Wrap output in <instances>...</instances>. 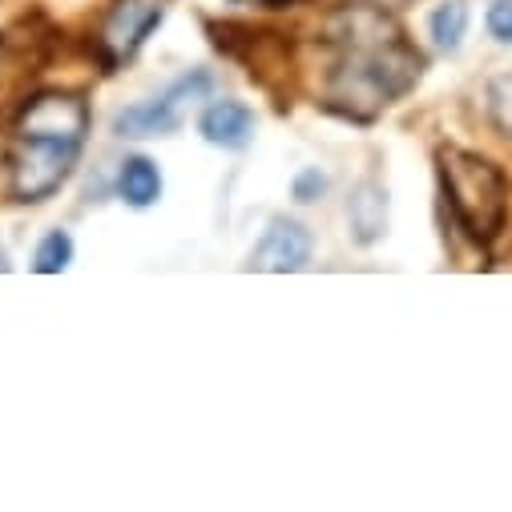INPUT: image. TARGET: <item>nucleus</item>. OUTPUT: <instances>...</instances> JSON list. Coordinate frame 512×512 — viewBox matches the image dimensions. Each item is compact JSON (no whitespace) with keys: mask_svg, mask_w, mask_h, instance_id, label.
Returning a JSON list of instances; mask_svg holds the SVG:
<instances>
[{"mask_svg":"<svg viewBox=\"0 0 512 512\" xmlns=\"http://www.w3.org/2000/svg\"><path fill=\"white\" fill-rule=\"evenodd\" d=\"M327 57V93L343 101L347 117H371L379 105L400 101L424 73V57L404 41L392 13L375 5H347L319 29Z\"/></svg>","mask_w":512,"mask_h":512,"instance_id":"obj_1","label":"nucleus"},{"mask_svg":"<svg viewBox=\"0 0 512 512\" xmlns=\"http://www.w3.org/2000/svg\"><path fill=\"white\" fill-rule=\"evenodd\" d=\"M89 138V101L69 89L33 93L13 125L9 146V194L13 202H45L53 198Z\"/></svg>","mask_w":512,"mask_h":512,"instance_id":"obj_2","label":"nucleus"},{"mask_svg":"<svg viewBox=\"0 0 512 512\" xmlns=\"http://www.w3.org/2000/svg\"><path fill=\"white\" fill-rule=\"evenodd\" d=\"M436 170H440L444 202L460 222V230L480 246L496 242L508 226V198H512L504 170L460 146H444L436 154Z\"/></svg>","mask_w":512,"mask_h":512,"instance_id":"obj_3","label":"nucleus"},{"mask_svg":"<svg viewBox=\"0 0 512 512\" xmlns=\"http://www.w3.org/2000/svg\"><path fill=\"white\" fill-rule=\"evenodd\" d=\"M214 89V77L210 69H190L182 77H174L166 89H158L154 97L138 101V105H125L117 117H113V134L117 138H130V142H142V138H166V134H178L186 113L206 101V93Z\"/></svg>","mask_w":512,"mask_h":512,"instance_id":"obj_4","label":"nucleus"},{"mask_svg":"<svg viewBox=\"0 0 512 512\" xmlns=\"http://www.w3.org/2000/svg\"><path fill=\"white\" fill-rule=\"evenodd\" d=\"M162 21H166V0H113L101 29L93 33V57L101 73H113L121 61H130Z\"/></svg>","mask_w":512,"mask_h":512,"instance_id":"obj_5","label":"nucleus"},{"mask_svg":"<svg viewBox=\"0 0 512 512\" xmlns=\"http://www.w3.org/2000/svg\"><path fill=\"white\" fill-rule=\"evenodd\" d=\"M311 250H315L311 230H307L303 222L279 214V218L267 222V234L259 238V246L250 250V271H271V275L307 271Z\"/></svg>","mask_w":512,"mask_h":512,"instance_id":"obj_6","label":"nucleus"},{"mask_svg":"<svg viewBox=\"0 0 512 512\" xmlns=\"http://www.w3.org/2000/svg\"><path fill=\"white\" fill-rule=\"evenodd\" d=\"M254 130H259V117H254V109H250L246 101H234V97L210 101V105L202 109V117H198V134H202L210 146L230 150V154L246 150V146L254 142Z\"/></svg>","mask_w":512,"mask_h":512,"instance_id":"obj_7","label":"nucleus"},{"mask_svg":"<svg viewBox=\"0 0 512 512\" xmlns=\"http://www.w3.org/2000/svg\"><path fill=\"white\" fill-rule=\"evenodd\" d=\"M347 222L355 230V238L367 246L375 242L383 230H388V190L379 182H359L351 194H347Z\"/></svg>","mask_w":512,"mask_h":512,"instance_id":"obj_8","label":"nucleus"},{"mask_svg":"<svg viewBox=\"0 0 512 512\" xmlns=\"http://www.w3.org/2000/svg\"><path fill=\"white\" fill-rule=\"evenodd\" d=\"M117 198L134 210H150L158 198H162V170L154 158L146 154H134L125 158L121 170H117Z\"/></svg>","mask_w":512,"mask_h":512,"instance_id":"obj_9","label":"nucleus"},{"mask_svg":"<svg viewBox=\"0 0 512 512\" xmlns=\"http://www.w3.org/2000/svg\"><path fill=\"white\" fill-rule=\"evenodd\" d=\"M464 33H468V5L464 0H444V5L432 9L428 17V37L436 49L444 53H456L464 45Z\"/></svg>","mask_w":512,"mask_h":512,"instance_id":"obj_10","label":"nucleus"},{"mask_svg":"<svg viewBox=\"0 0 512 512\" xmlns=\"http://www.w3.org/2000/svg\"><path fill=\"white\" fill-rule=\"evenodd\" d=\"M73 263V238L69 230H49L33 250V271L37 275H61Z\"/></svg>","mask_w":512,"mask_h":512,"instance_id":"obj_11","label":"nucleus"},{"mask_svg":"<svg viewBox=\"0 0 512 512\" xmlns=\"http://www.w3.org/2000/svg\"><path fill=\"white\" fill-rule=\"evenodd\" d=\"M488 117L504 138H512V73L488 81Z\"/></svg>","mask_w":512,"mask_h":512,"instance_id":"obj_12","label":"nucleus"},{"mask_svg":"<svg viewBox=\"0 0 512 512\" xmlns=\"http://www.w3.org/2000/svg\"><path fill=\"white\" fill-rule=\"evenodd\" d=\"M484 29L496 45H512V0H492L484 13Z\"/></svg>","mask_w":512,"mask_h":512,"instance_id":"obj_13","label":"nucleus"},{"mask_svg":"<svg viewBox=\"0 0 512 512\" xmlns=\"http://www.w3.org/2000/svg\"><path fill=\"white\" fill-rule=\"evenodd\" d=\"M291 194H295V202H319L323 194H327V174L319 170V166H307V170H299L295 174V182H291Z\"/></svg>","mask_w":512,"mask_h":512,"instance_id":"obj_14","label":"nucleus"},{"mask_svg":"<svg viewBox=\"0 0 512 512\" xmlns=\"http://www.w3.org/2000/svg\"><path fill=\"white\" fill-rule=\"evenodd\" d=\"M259 5H263V9H295L299 0H259Z\"/></svg>","mask_w":512,"mask_h":512,"instance_id":"obj_15","label":"nucleus"},{"mask_svg":"<svg viewBox=\"0 0 512 512\" xmlns=\"http://www.w3.org/2000/svg\"><path fill=\"white\" fill-rule=\"evenodd\" d=\"M0 154H5V146H0Z\"/></svg>","mask_w":512,"mask_h":512,"instance_id":"obj_16","label":"nucleus"}]
</instances>
